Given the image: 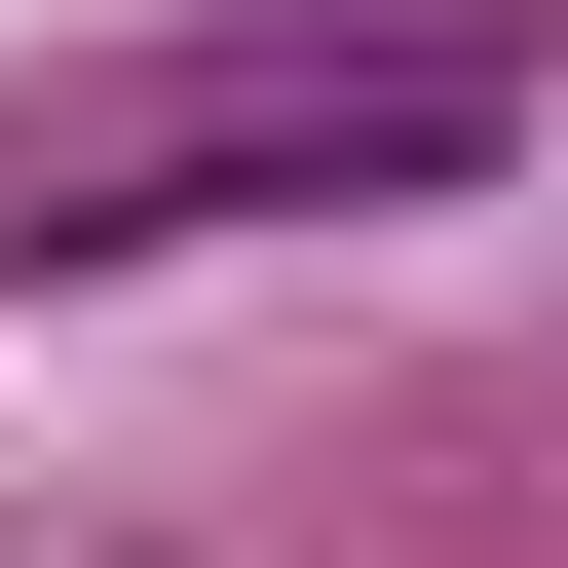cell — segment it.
Instances as JSON below:
<instances>
[{
    "instance_id": "1",
    "label": "cell",
    "mask_w": 568,
    "mask_h": 568,
    "mask_svg": "<svg viewBox=\"0 0 568 568\" xmlns=\"http://www.w3.org/2000/svg\"><path fill=\"white\" fill-rule=\"evenodd\" d=\"M530 114L493 0H190V39H77L0 114V265H190V227H342V190H455Z\"/></svg>"
}]
</instances>
